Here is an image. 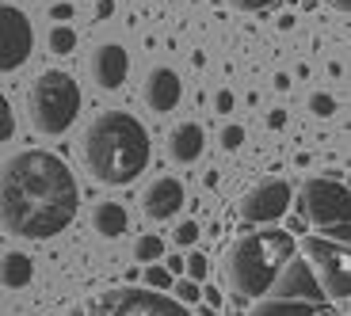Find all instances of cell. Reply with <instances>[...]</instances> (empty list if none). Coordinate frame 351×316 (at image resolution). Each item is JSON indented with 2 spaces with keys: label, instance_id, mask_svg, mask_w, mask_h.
I'll return each instance as SVG.
<instances>
[{
  "label": "cell",
  "instance_id": "30bf717a",
  "mask_svg": "<svg viewBox=\"0 0 351 316\" xmlns=\"http://www.w3.org/2000/svg\"><path fill=\"white\" fill-rule=\"evenodd\" d=\"M88 73L96 80V88L119 92L126 84V77H130V53H126V46H119V42L96 46L92 57H88Z\"/></svg>",
  "mask_w": 351,
  "mask_h": 316
},
{
  "label": "cell",
  "instance_id": "9a60e30c",
  "mask_svg": "<svg viewBox=\"0 0 351 316\" xmlns=\"http://www.w3.org/2000/svg\"><path fill=\"white\" fill-rule=\"evenodd\" d=\"M92 228H96L104 240H119L130 228V213H126L123 202H99L92 210Z\"/></svg>",
  "mask_w": 351,
  "mask_h": 316
},
{
  "label": "cell",
  "instance_id": "ba28073f",
  "mask_svg": "<svg viewBox=\"0 0 351 316\" xmlns=\"http://www.w3.org/2000/svg\"><path fill=\"white\" fill-rule=\"evenodd\" d=\"M290 202H294V187H290L287 179L271 176V179H260L256 187H248V191L241 194L237 210L248 225H275V221L287 218Z\"/></svg>",
  "mask_w": 351,
  "mask_h": 316
},
{
  "label": "cell",
  "instance_id": "83f0119b",
  "mask_svg": "<svg viewBox=\"0 0 351 316\" xmlns=\"http://www.w3.org/2000/svg\"><path fill=\"white\" fill-rule=\"evenodd\" d=\"M50 19H58V23H69V19H73V4H53V8H50Z\"/></svg>",
  "mask_w": 351,
  "mask_h": 316
},
{
  "label": "cell",
  "instance_id": "ac0fdd59",
  "mask_svg": "<svg viewBox=\"0 0 351 316\" xmlns=\"http://www.w3.org/2000/svg\"><path fill=\"white\" fill-rule=\"evenodd\" d=\"M160 255H165V244H160V237L145 233V237L134 240V259H138V263H160Z\"/></svg>",
  "mask_w": 351,
  "mask_h": 316
},
{
  "label": "cell",
  "instance_id": "f546056e",
  "mask_svg": "<svg viewBox=\"0 0 351 316\" xmlns=\"http://www.w3.org/2000/svg\"><path fill=\"white\" fill-rule=\"evenodd\" d=\"M165 271L172 274V278H176V274H184V255H168V263H165Z\"/></svg>",
  "mask_w": 351,
  "mask_h": 316
},
{
  "label": "cell",
  "instance_id": "7402d4cb",
  "mask_svg": "<svg viewBox=\"0 0 351 316\" xmlns=\"http://www.w3.org/2000/svg\"><path fill=\"white\" fill-rule=\"evenodd\" d=\"M184 271H187V282H202V278H206V271H210V263H206V255H202V252H191L184 259Z\"/></svg>",
  "mask_w": 351,
  "mask_h": 316
},
{
  "label": "cell",
  "instance_id": "2e32d148",
  "mask_svg": "<svg viewBox=\"0 0 351 316\" xmlns=\"http://www.w3.org/2000/svg\"><path fill=\"white\" fill-rule=\"evenodd\" d=\"M31 278H35V263H31V255L8 252L4 259H0V286H8V290H23Z\"/></svg>",
  "mask_w": 351,
  "mask_h": 316
},
{
  "label": "cell",
  "instance_id": "d6a6232c",
  "mask_svg": "<svg viewBox=\"0 0 351 316\" xmlns=\"http://www.w3.org/2000/svg\"><path fill=\"white\" fill-rule=\"evenodd\" d=\"M267 126H271V130H279V126H287V114H282V111H271V114H267Z\"/></svg>",
  "mask_w": 351,
  "mask_h": 316
},
{
  "label": "cell",
  "instance_id": "e0dca14e",
  "mask_svg": "<svg viewBox=\"0 0 351 316\" xmlns=\"http://www.w3.org/2000/svg\"><path fill=\"white\" fill-rule=\"evenodd\" d=\"M46 46H50V53H58V57L77 50V31H73V23H53L50 35H46Z\"/></svg>",
  "mask_w": 351,
  "mask_h": 316
},
{
  "label": "cell",
  "instance_id": "52a82bcc",
  "mask_svg": "<svg viewBox=\"0 0 351 316\" xmlns=\"http://www.w3.org/2000/svg\"><path fill=\"white\" fill-rule=\"evenodd\" d=\"M294 202H298L302 221L317 228V237L348 244V183L340 179V172L302 179Z\"/></svg>",
  "mask_w": 351,
  "mask_h": 316
},
{
  "label": "cell",
  "instance_id": "f1b7e54d",
  "mask_svg": "<svg viewBox=\"0 0 351 316\" xmlns=\"http://www.w3.org/2000/svg\"><path fill=\"white\" fill-rule=\"evenodd\" d=\"M199 298H206V305H210V308H221V290H214V286L199 290Z\"/></svg>",
  "mask_w": 351,
  "mask_h": 316
},
{
  "label": "cell",
  "instance_id": "7a4b0ae2",
  "mask_svg": "<svg viewBox=\"0 0 351 316\" xmlns=\"http://www.w3.org/2000/svg\"><path fill=\"white\" fill-rule=\"evenodd\" d=\"M149 133L123 107H107L84 126L80 137V160L88 176L104 187H126L149 168Z\"/></svg>",
  "mask_w": 351,
  "mask_h": 316
},
{
  "label": "cell",
  "instance_id": "5bb4252c",
  "mask_svg": "<svg viewBox=\"0 0 351 316\" xmlns=\"http://www.w3.org/2000/svg\"><path fill=\"white\" fill-rule=\"evenodd\" d=\"M202 153H206V130L199 122H191V118L176 122L172 133H168V157H172V164L191 168L195 160H202Z\"/></svg>",
  "mask_w": 351,
  "mask_h": 316
},
{
  "label": "cell",
  "instance_id": "4316f807",
  "mask_svg": "<svg viewBox=\"0 0 351 316\" xmlns=\"http://www.w3.org/2000/svg\"><path fill=\"white\" fill-rule=\"evenodd\" d=\"M214 111H218V114H229V111H233V92H229V88H221L218 96H214Z\"/></svg>",
  "mask_w": 351,
  "mask_h": 316
},
{
  "label": "cell",
  "instance_id": "6da1fadb",
  "mask_svg": "<svg viewBox=\"0 0 351 316\" xmlns=\"http://www.w3.org/2000/svg\"><path fill=\"white\" fill-rule=\"evenodd\" d=\"M80 187L58 153L19 149L0 164V228L16 240H53L73 225Z\"/></svg>",
  "mask_w": 351,
  "mask_h": 316
},
{
  "label": "cell",
  "instance_id": "d4e9b609",
  "mask_svg": "<svg viewBox=\"0 0 351 316\" xmlns=\"http://www.w3.org/2000/svg\"><path fill=\"white\" fill-rule=\"evenodd\" d=\"M241 141H245V130H241V126H226V130H221V145H226L229 153L241 149Z\"/></svg>",
  "mask_w": 351,
  "mask_h": 316
},
{
  "label": "cell",
  "instance_id": "4dcf8cb0",
  "mask_svg": "<svg viewBox=\"0 0 351 316\" xmlns=\"http://www.w3.org/2000/svg\"><path fill=\"white\" fill-rule=\"evenodd\" d=\"M111 12H114V0H99L96 4V19H107Z\"/></svg>",
  "mask_w": 351,
  "mask_h": 316
},
{
  "label": "cell",
  "instance_id": "484cf974",
  "mask_svg": "<svg viewBox=\"0 0 351 316\" xmlns=\"http://www.w3.org/2000/svg\"><path fill=\"white\" fill-rule=\"evenodd\" d=\"M226 4L237 12H263V8H271L275 0H226Z\"/></svg>",
  "mask_w": 351,
  "mask_h": 316
},
{
  "label": "cell",
  "instance_id": "ffe728a7",
  "mask_svg": "<svg viewBox=\"0 0 351 316\" xmlns=\"http://www.w3.org/2000/svg\"><path fill=\"white\" fill-rule=\"evenodd\" d=\"M16 137V111H12V99L0 92V145Z\"/></svg>",
  "mask_w": 351,
  "mask_h": 316
},
{
  "label": "cell",
  "instance_id": "4fadbf2b",
  "mask_svg": "<svg viewBox=\"0 0 351 316\" xmlns=\"http://www.w3.org/2000/svg\"><path fill=\"white\" fill-rule=\"evenodd\" d=\"M245 316H348V308L321 305V301H298V298H260L248 305Z\"/></svg>",
  "mask_w": 351,
  "mask_h": 316
},
{
  "label": "cell",
  "instance_id": "7c38bea8",
  "mask_svg": "<svg viewBox=\"0 0 351 316\" xmlns=\"http://www.w3.org/2000/svg\"><path fill=\"white\" fill-rule=\"evenodd\" d=\"M141 99H145V107H149L153 114L176 111L180 99H184V80H180V73L168 69V65H153L145 84H141Z\"/></svg>",
  "mask_w": 351,
  "mask_h": 316
},
{
  "label": "cell",
  "instance_id": "603a6c76",
  "mask_svg": "<svg viewBox=\"0 0 351 316\" xmlns=\"http://www.w3.org/2000/svg\"><path fill=\"white\" fill-rule=\"evenodd\" d=\"M172 240H176V248H191L195 240H199V221H180Z\"/></svg>",
  "mask_w": 351,
  "mask_h": 316
},
{
  "label": "cell",
  "instance_id": "8fae6325",
  "mask_svg": "<svg viewBox=\"0 0 351 316\" xmlns=\"http://www.w3.org/2000/svg\"><path fill=\"white\" fill-rule=\"evenodd\" d=\"M187 194H184V183L172 176H157L149 179V187L141 191V210L149 221H172L176 213L184 210Z\"/></svg>",
  "mask_w": 351,
  "mask_h": 316
},
{
  "label": "cell",
  "instance_id": "cb8c5ba5",
  "mask_svg": "<svg viewBox=\"0 0 351 316\" xmlns=\"http://www.w3.org/2000/svg\"><path fill=\"white\" fill-rule=\"evenodd\" d=\"M172 293H176V301H180V305H195V301H199V282L180 278V282H172Z\"/></svg>",
  "mask_w": 351,
  "mask_h": 316
},
{
  "label": "cell",
  "instance_id": "d6986e66",
  "mask_svg": "<svg viewBox=\"0 0 351 316\" xmlns=\"http://www.w3.org/2000/svg\"><path fill=\"white\" fill-rule=\"evenodd\" d=\"M141 282H145V290H157V293H168L172 290V274L165 271L160 263H145V271H141Z\"/></svg>",
  "mask_w": 351,
  "mask_h": 316
},
{
  "label": "cell",
  "instance_id": "3957f363",
  "mask_svg": "<svg viewBox=\"0 0 351 316\" xmlns=\"http://www.w3.org/2000/svg\"><path fill=\"white\" fill-rule=\"evenodd\" d=\"M267 298H298L348 308V244L325 237L298 240Z\"/></svg>",
  "mask_w": 351,
  "mask_h": 316
},
{
  "label": "cell",
  "instance_id": "1f68e13d",
  "mask_svg": "<svg viewBox=\"0 0 351 316\" xmlns=\"http://www.w3.org/2000/svg\"><path fill=\"white\" fill-rule=\"evenodd\" d=\"M325 4L332 12H340V16H348V12H351V0H325Z\"/></svg>",
  "mask_w": 351,
  "mask_h": 316
},
{
  "label": "cell",
  "instance_id": "44dd1931",
  "mask_svg": "<svg viewBox=\"0 0 351 316\" xmlns=\"http://www.w3.org/2000/svg\"><path fill=\"white\" fill-rule=\"evenodd\" d=\"M309 111H313L317 118H332L336 114V96H328V92H309Z\"/></svg>",
  "mask_w": 351,
  "mask_h": 316
},
{
  "label": "cell",
  "instance_id": "277c9868",
  "mask_svg": "<svg viewBox=\"0 0 351 316\" xmlns=\"http://www.w3.org/2000/svg\"><path fill=\"white\" fill-rule=\"evenodd\" d=\"M294 233L287 228H245L241 237H233V244L226 248V286L229 293L245 305L267 298L271 282L279 278V271L287 267L290 252H294Z\"/></svg>",
  "mask_w": 351,
  "mask_h": 316
},
{
  "label": "cell",
  "instance_id": "5b68a950",
  "mask_svg": "<svg viewBox=\"0 0 351 316\" xmlns=\"http://www.w3.org/2000/svg\"><path fill=\"white\" fill-rule=\"evenodd\" d=\"M80 107H84V92L65 69L38 73L27 88V118L43 137H62L77 122Z\"/></svg>",
  "mask_w": 351,
  "mask_h": 316
},
{
  "label": "cell",
  "instance_id": "9c48e42d",
  "mask_svg": "<svg viewBox=\"0 0 351 316\" xmlns=\"http://www.w3.org/2000/svg\"><path fill=\"white\" fill-rule=\"evenodd\" d=\"M35 50V27L23 8L0 4V73H16L31 62Z\"/></svg>",
  "mask_w": 351,
  "mask_h": 316
},
{
  "label": "cell",
  "instance_id": "8992f818",
  "mask_svg": "<svg viewBox=\"0 0 351 316\" xmlns=\"http://www.w3.org/2000/svg\"><path fill=\"white\" fill-rule=\"evenodd\" d=\"M58 316H195V313L168 293L145 290V286H111V290L77 298Z\"/></svg>",
  "mask_w": 351,
  "mask_h": 316
}]
</instances>
